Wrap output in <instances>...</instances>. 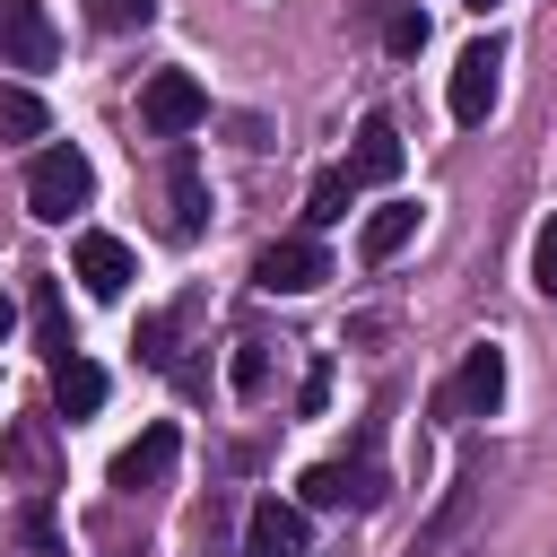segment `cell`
I'll use <instances>...</instances> for the list:
<instances>
[{
  "instance_id": "52a82bcc",
  "label": "cell",
  "mask_w": 557,
  "mask_h": 557,
  "mask_svg": "<svg viewBox=\"0 0 557 557\" xmlns=\"http://www.w3.org/2000/svg\"><path fill=\"white\" fill-rule=\"evenodd\" d=\"M496 400H505V348H487V339H479V348L461 357V374H453V392H444L435 409H444V418H496Z\"/></svg>"
},
{
  "instance_id": "8992f818",
  "label": "cell",
  "mask_w": 557,
  "mask_h": 557,
  "mask_svg": "<svg viewBox=\"0 0 557 557\" xmlns=\"http://www.w3.org/2000/svg\"><path fill=\"white\" fill-rule=\"evenodd\" d=\"M496 70H505V44H496V35H479V44L453 61V122L479 131V122L496 113Z\"/></svg>"
},
{
  "instance_id": "4fadbf2b",
  "label": "cell",
  "mask_w": 557,
  "mask_h": 557,
  "mask_svg": "<svg viewBox=\"0 0 557 557\" xmlns=\"http://www.w3.org/2000/svg\"><path fill=\"white\" fill-rule=\"evenodd\" d=\"M52 409H61V418H96V409H104V366H87L78 348L52 357Z\"/></svg>"
},
{
  "instance_id": "30bf717a",
  "label": "cell",
  "mask_w": 557,
  "mask_h": 557,
  "mask_svg": "<svg viewBox=\"0 0 557 557\" xmlns=\"http://www.w3.org/2000/svg\"><path fill=\"white\" fill-rule=\"evenodd\" d=\"M244 557H305V505L261 496L252 522H244Z\"/></svg>"
},
{
  "instance_id": "ffe728a7",
  "label": "cell",
  "mask_w": 557,
  "mask_h": 557,
  "mask_svg": "<svg viewBox=\"0 0 557 557\" xmlns=\"http://www.w3.org/2000/svg\"><path fill=\"white\" fill-rule=\"evenodd\" d=\"M531 287L557 296V218H540V235H531Z\"/></svg>"
},
{
  "instance_id": "d4e9b609",
  "label": "cell",
  "mask_w": 557,
  "mask_h": 557,
  "mask_svg": "<svg viewBox=\"0 0 557 557\" xmlns=\"http://www.w3.org/2000/svg\"><path fill=\"white\" fill-rule=\"evenodd\" d=\"M470 9H496V0H470Z\"/></svg>"
},
{
  "instance_id": "d6986e66",
  "label": "cell",
  "mask_w": 557,
  "mask_h": 557,
  "mask_svg": "<svg viewBox=\"0 0 557 557\" xmlns=\"http://www.w3.org/2000/svg\"><path fill=\"white\" fill-rule=\"evenodd\" d=\"M0 139H44V96L35 87H0Z\"/></svg>"
},
{
  "instance_id": "9a60e30c",
  "label": "cell",
  "mask_w": 557,
  "mask_h": 557,
  "mask_svg": "<svg viewBox=\"0 0 557 557\" xmlns=\"http://www.w3.org/2000/svg\"><path fill=\"white\" fill-rule=\"evenodd\" d=\"M366 17L383 26V52H392V61H418V52H426V17H418L409 0H366Z\"/></svg>"
},
{
  "instance_id": "ba28073f",
  "label": "cell",
  "mask_w": 557,
  "mask_h": 557,
  "mask_svg": "<svg viewBox=\"0 0 557 557\" xmlns=\"http://www.w3.org/2000/svg\"><path fill=\"white\" fill-rule=\"evenodd\" d=\"M52 52H61V35H52L44 0H0V61L9 70H52Z\"/></svg>"
},
{
  "instance_id": "3957f363",
  "label": "cell",
  "mask_w": 557,
  "mask_h": 557,
  "mask_svg": "<svg viewBox=\"0 0 557 557\" xmlns=\"http://www.w3.org/2000/svg\"><path fill=\"white\" fill-rule=\"evenodd\" d=\"M70 270H78V287H87L96 305H113V296H131V278H139V261H131V244H122V235H104V226H87V235L70 244Z\"/></svg>"
},
{
  "instance_id": "ac0fdd59",
  "label": "cell",
  "mask_w": 557,
  "mask_h": 557,
  "mask_svg": "<svg viewBox=\"0 0 557 557\" xmlns=\"http://www.w3.org/2000/svg\"><path fill=\"white\" fill-rule=\"evenodd\" d=\"M348 200H357V174H348V165H331V174H313L305 218H313V226H339V218H348Z\"/></svg>"
},
{
  "instance_id": "e0dca14e",
  "label": "cell",
  "mask_w": 557,
  "mask_h": 557,
  "mask_svg": "<svg viewBox=\"0 0 557 557\" xmlns=\"http://www.w3.org/2000/svg\"><path fill=\"white\" fill-rule=\"evenodd\" d=\"M35 348L44 357H70V313H61V278H35Z\"/></svg>"
},
{
  "instance_id": "2e32d148",
  "label": "cell",
  "mask_w": 557,
  "mask_h": 557,
  "mask_svg": "<svg viewBox=\"0 0 557 557\" xmlns=\"http://www.w3.org/2000/svg\"><path fill=\"white\" fill-rule=\"evenodd\" d=\"M409 235H418V209H409V200H383V209L366 218V235H357V252H366V261H392V252H400Z\"/></svg>"
},
{
  "instance_id": "8fae6325",
  "label": "cell",
  "mask_w": 557,
  "mask_h": 557,
  "mask_svg": "<svg viewBox=\"0 0 557 557\" xmlns=\"http://www.w3.org/2000/svg\"><path fill=\"white\" fill-rule=\"evenodd\" d=\"M165 226H174L183 244L209 226V183H200V157H174V165H165Z\"/></svg>"
},
{
  "instance_id": "44dd1931",
  "label": "cell",
  "mask_w": 557,
  "mask_h": 557,
  "mask_svg": "<svg viewBox=\"0 0 557 557\" xmlns=\"http://www.w3.org/2000/svg\"><path fill=\"white\" fill-rule=\"evenodd\" d=\"M87 17H96V26H113V35H131V26H148V17H157V0H87Z\"/></svg>"
},
{
  "instance_id": "7402d4cb",
  "label": "cell",
  "mask_w": 557,
  "mask_h": 557,
  "mask_svg": "<svg viewBox=\"0 0 557 557\" xmlns=\"http://www.w3.org/2000/svg\"><path fill=\"white\" fill-rule=\"evenodd\" d=\"M261 383H270V357H261V339H244V348H235V392L252 400Z\"/></svg>"
},
{
  "instance_id": "9c48e42d",
  "label": "cell",
  "mask_w": 557,
  "mask_h": 557,
  "mask_svg": "<svg viewBox=\"0 0 557 557\" xmlns=\"http://www.w3.org/2000/svg\"><path fill=\"white\" fill-rule=\"evenodd\" d=\"M174 453H183V435H174V426H148L139 444H122V453H113V487H122V496L165 487V479H174Z\"/></svg>"
},
{
  "instance_id": "277c9868",
  "label": "cell",
  "mask_w": 557,
  "mask_h": 557,
  "mask_svg": "<svg viewBox=\"0 0 557 557\" xmlns=\"http://www.w3.org/2000/svg\"><path fill=\"white\" fill-rule=\"evenodd\" d=\"M331 278V252L313 244V235H287V244H270L261 261H252V287L261 296H313Z\"/></svg>"
},
{
  "instance_id": "6da1fadb",
  "label": "cell",
  "mask_w": 557,
  "mask_h": 557,
  "mask_svg": "<svg viewBox=\"0 0 557 557\" xmlns=\"http://www.w3.org/2000/svg\"><path fill=\"white\" fill-rule=\"evenodd\" d=\"M87 200H96V165H87L70 139H61V148H44V157L26 165V209H35L44 226H70Z\"/></svg>"
},
{
  "instance_id": "cb8c5ba5",
  "label": "cell",
  "mask_w": 557,
  "mask_h": 557,
  "mask_svg": "<svg viewBox=\"0 0 557 557\" xmlns=\"http://www.w3.org/2000/svg\"><path fill=\"white\" fill-rule=\"evenodd\" d=\"M9 322H17V313H9V296H0V339H9Z\"/></svg>"
},
{
  "instance_id": "603a6c76",
  "label": "cell",
  "mask_w": 557,
  "mask_h": 557,
  "mask_svg": "<svg viewBox=\"0 0 557 557\" xmlns=\"http://www.w3.org/2000/svg\"><path fill=\"white\" fill-rule=\"evenodd\" d=\"M26 548H35V557H70V548H61V531H52V513H44V505H26Z\"/></svg>"
},
{
  "instance_id": "7c38bea8",
  "label": "cell",
  "mask_w": 557,
  "mask_h": 557,
  "mask_svg": "<svg viewBox=\"0 0 557 557\" xmlns=\"http://www.w3.org/2000/svg\"><path fill=\"white\" fill-rule=\"evenodd\" d=\"M348 174H357V183H392V174H400V131H392V113H366V122H357Z\"/></svg>"
},
{
  "instance_id": "7a4b0ae2",
  "label": "cell",
  "mask_w": 557,
  "mask_h": 557,
  "mask_svg": "<svg viewBox=\"0 0 557 557\" xmlns=\"http://www.w3.org/2000/svg\"><path fill=\"white\" fill-rule=\"evenodd\" d=\"M139 122H148L157 139H183V131H200V122H209V96H200V78H191V70H148V87H139Z\"/></svg>"
},
{
  "instance_id": "5bb4252c",
  "label": "cell",
  "mask_w": 557,
  "mask_h": 557,
  "mask_svg": "<svg viewBox=\"0 0 557 557\" xmlns=\"http://www.w3.org/2000/svg\"><path fill=\"white\" fill-rule=\"evenodd\" d=\"M0 461H9L26 487H52V444H44V418H17V426L0 435Z\"/></svg>"
},
{
  "instance_id": "5b68a950",
  "label": "cell",
  "mask_w": 557,
  "mask_h": 557,
  "mask_svg": "<svg viewBox=\"0 0 557 557\" xmlns=\"http://www.w3.org/2000/svg\"><path fill=\"white\" fill-rule=\"evenodd\" d=\"M296 505H322V513H331V505H357V513H366V505H383V470H374V461H313V470L296 479Z\"/></svg>"
}]
</instances>
